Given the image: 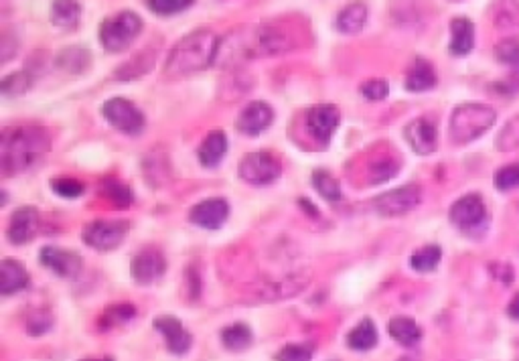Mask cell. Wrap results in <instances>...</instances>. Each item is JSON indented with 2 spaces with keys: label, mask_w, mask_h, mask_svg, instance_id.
I'll list each match as a JSON object with an SVG mask.
<instances>
[{
  "label": "cell",
  "mask_w": 519,
  "mask_h": 361,
  "mask_svg": "<svg viewBox=\"0 0 519 361\" xmlns=\"http://www.w3.org/2000/svg\"><path fill=\"white\" fill-rule=\"evenodd\" d=\"M294 37L280 25H248L233 29L221 39L217 61L223 65L242 63L256 57H276L294 49Z\"/></svg>",
  "instance_id": "6da1fadb"
},
{
  "label": "cell",
  "mask_w": 519,
  "mask_h": 361,
  "mask_svg": "<svg viewBox=\"0 0 519 361\" xmlns=\"http://www.w3.org/2000/svg\"><path fill=\"white\" fill-rule=\"evenodd\" d=\"M51 151V136L43 126H12L0 138V164L6 177L25 173Z\"/></svg>",
  "instance_id": "7a4b0ae2"
},
{
  "label": "cell",
  "mask_w": 519,
  "mask_h": 361,
  "mask_svg": "<svg viewBox=\"0 0 519 361\" xmlns=\"http://www.w3.org/2000/svg\"><path fill=\"white\" fill-rule=\"evenodd\" d=\"M221 39L211 29H197L185 35L166 57L164 73L168 77H181L199 73L217 61Z\"/></svg>",
  "instance_id": "3957f363"
},
{
  "label": "cell",
  "mask_w": 519,
  "mask_h": 361,
  "mask_svg": "<svg viewBox=\"0 0 519 361\" xmlns=\"http://www.w3.org/2000/svg\"><path fill=\"white\" fill-rule=\"evenodd\" d=\"M497 112L485 103H461L451 114L448 134L455 145H468L493 128Z\"/></svg>",
  "instance_id": "277c9868"
},
{
  "label": "cell",
  "mask_w": 519,
  "mask_h": 361,
  "mask_svg": "<svg viewBox=\"0 0 519 361\" xmlns=\"http://www.w3.org/2000/svg\"><path fill=\"white\" fill-rule=\"evenodd\" d=\"M142 33V18L132 10L107 16L100 25V43L107 53L126 51Z\"/></svg>",
  "instance_id": "5b68a950"
},
{
  "label": "cell",
  "mask_w": 519,
  "mask_h": 361,
  "mask_svg": "<svg viewBox=\"0 0 519 361\" xmlns=\"http://www.w3.org/2000/svg\"><path fill=\"white\" fill-rule=\"evenodd\" d=\"M451 223L467 236H479L487 227V207L479 193H468L457 199L448 211Z\"/></svg>",
  "instance_id": "8992f818"
},
{
  "label": "cell",
  "mask_w": 519,
  "mask_h": 361,
  "mask_svg": "<svg viewBox=\"0 0 519 361\" xmlns=\"http://www.w3.org/2000/svg\"><path fill=\"white\" fill-rule=\"evenodd\" d=\"M240 179L254 187H268L282 175V162L270 153H250L238 164Z\"/></svg>",
  "instance_id": "52a82bcc"
},
{
  "label": "cell",
  "mask_w": 519,
  "mask_h": 361,
  "mask_svg": "<svg viewBox=\"0 0 519 361\" xmlns=\"http://www.w3.org/2000/svg\"><path fill=\"white\" fill-rule=\"evenodd\" d=\"M102 116L107 120L110 126L120 130L122 134L128 136H138L142 134L147 126L144 114L126 98H110L102 105Z\"/></svg>",
  "instance_id": "ba28073f"
},
{
  "label": "cell",
  "mask_w": 519,
  "mask_h": 361,
  "mask_svg": "<svg viewBox=\"0 0 519 361\" xmlns=\"http://www.w3.org/2000/svg\"><path fill=\"white\" fill-rule=\"evenodd\" d=\"M128 221H120V219H112V221H105V219H96L92 223L86 225L84 229V242L98 250V252H110V250H116L122 242H124V236L128 232Z\"/></svg>",
  "instance_id": "9c48e42d"
},
{
  "label": "cell",
  "mask_w": 519,
  "mask_h": 361,
  "mask_svg": "<svg viewBox=\"0 0 519 361\" xmlns=\"http://www.w3.org/2000/svg\"><path fill=\"white\" fill-rule=\"evenodd\" d=\"M341 124V112L333 103H316L305 114V126L311 132L312 140L327 147Z\"/></svg>",
  "instance_id": "30bf717a"
},
{
  "label": "cell",
  "mask_w": 519,
  "mask_h": 361,
  "mask_svg": "<svg viewBox=\"0 0 519 361\" xmlns=\"http://www.w3.org/2000/svg\"><path fill=\"white\" fill-rule=\"evenodd\" d=\"M422 199V191L418 185H404L392 191H385L373 199V209L381 217H398L410 213Z\"/></svg>",
  "instance_id": "8fae6325"
},
{
  "label": "cell",
  "mask_w": 519,
  "mask_h": 361,
  "mask_svg": "<svg viewBox=\"0 0 519 361\" xmlns=\"http://www.w3.org/2000/svg\"><path fill=\"white\" fill-rule=\"evenodd\" d=\"M41 227V215L39 209L31 206L18 207L10 219H8V227H6V238L10 244L14 246H25L29 244Z\"/></svg>",
  "instance_id": "7c38bea8"
},
{
  "label": "cell",
  "mask_w": 519,
  "mask_h": 361,
  "mask_svg": "<svg viewBox=\"0 0 519 361\" xmlns=\"http://www.w3.org/2000/svg\"><path fill=\"white\" fill-rule=\"evenodd\" d=\"M229 201L223 197H211V199H203L199 201L195 207H191L189 211V219L191 223H195L201 229H219L225 225V221L229 219Z\"/></svg>",
  "instance_id": "4fadbf2b"
},
{
  "label": "cell",
  "mask_w": 519,
  "mask_h": 361,
  "mask_svg": "<svg viewBox=\"0 0 519 361\" xmlns=\"http://www.w3.org/2000/svg\"><path fill=\"white\" fill-rule=\"evenodd\" d=\"M130 272H132V278L138 284H142V286L153 284V282L160 280L164 276V272H166V258H164V254L158 248H144V250H140L132 258Z\"/></svg>",
  "instance_id": "5bb4252c"
},
{
  "label": "cell",
  "mask_w": 519,
  "mask_h": 361,
  "mask_svg": "<svg viewBox=\"0 0 519 361\" xmlns=\"http://www.w3.org/2000/svg\"><path fill=\"white\" fill-rule=\"evenodd\" d=\"M39 262L61 278H77L84 270V258L73 250H63L57 246H45L39 254Z\"/></svg>",
  "instance_id": "9a60e30c"
},
{
  "label": "cell",
  "mask_w": 519,
  "mask_h": 361,
  "mask_svg": "<svg viewBox=\"0 0 519 361\" xmlns=\"http://www.w3.org/2000/svg\"><path fill=\"white\" fill-rule=\"evenodd\" d=\"M404 136H406L410 149L414 151L416 155L428 156L438 149V128H436V124H434L430 118H426V116L414 118V120L404 128Z\"/></svg>",
  "instance_id": "2e32d148"
},
{
  "label": "cell",
  "mask_w": 519,
  "mask_h": 361,
  "mask_svg": "<svg viewBox=\"0 0 519 361\" xmlns=\"http://www.w3.org/2000/svg\"><path fill=\"white\" fill-rule=\"evenodd\" d=\"M155 329L164 337L166 341V349L175 356H185L191 345H193V337L191 333L185 329V325L173 316V314H160L155 319Z\"/></svg>",
  "instance_id": "e0dca14e"
},
{
  "label": "cell",
  "mask_w": 519,
  "mask_h": 361,
  "mask_svg": "<svg viewBox=\"0 0 519 361\" xmlns=\"http://www.w3.org/2000/svg\"><path fill=\"white\" fill-rule=\"evenodd\" d=\"M272 120H274L272 105L258 100V102H250L242 108V112L238 114V120H236V128H238V132H242L246 136H258L270 128Z\"/></svg>",
  "instance_id": "ac0fdd59"
},
{
  "label": "cell",
  "mask_w": 519,
  "mask_h": 361,
  "mask_svg": "<svg viewBox=\"0 0 519 361\" xmlns=\"http://www.w3.org/2000/svg\"><path fill=\"white\" fill-rule=\"evenodd\" d=\"M29 286V272L21 260L2 258L0 262V295L10 297Z\"/></svg>",
  "instance_id": "d6986e66"
},
{
  "label": "cell",
  "mask_w": 519,
  "mask_h": 361,
  "mask_svg": "<svg viewBox=\"0 0 519 361\" xmlns=\"http://www.w3.org/2000/svg\"><path fill=\"white\" fill-rule=\"evenodd\" d=\"M474 47V25L467 16H457L451 23V45L448 51L455 57H465Z\"/></svg>",
  "instance_id": "ffe728a7"
},
{
  "label": "cell",
  "mask_w": 519,
  "mask_h": 361,
  "mask_svg": "<svg viewBox=\"0 0 519 361\" xmlns=\"http://www.w3.org/2000/svg\"><path fill=\"white\" fill-rule=\"evenodd\" d=\"M227 149H229V140L225 136V132L221 130H211L207 136L203 138L201 147L197 149V158L203 166L207 169H215L223 156L227 155Z\"/></svg>",
  "instance_id": "44dd1931"
},
{
  "label": "cell",
  "mask_w": 519,
  "mask_h": 361,
  "mask_svg": "<svg viewBox=\"0 0 519 361\" xmlns=\"http://www.w3.org/2000/svg\"><path fill=\"white\" fill-rule=\"evenodd\" d=\"M55 63H57V67L61 71H67V73H73V75H81L92 65V53L88 51L86 47L71 45V47H65V49H61V51L57 53Z\"/></svg>",
  "instance_id": "7402d4cb"
},
{
  "label": "cell",
  "mask_w": 519,
  "mask_h": 361,
  "mask_svg": "<svg viewBox=\"0 0 519 361\" xmlns=\"http://www.w3.org/2000/svg\"><path fill=\"white\" fill-rule=\"evenodd\" d=\"M406 90L412 94H420V92H428L436 86V71L432 67L430 61H426L424 57H416L412 69L406 75Z\"/></svg>",
  "instance_id": "603a6c76"
},
{
  "label": "cell",
  "mask_w": 519,
  "mask_h": 361,
  "mask_svg": "<svg viewBox=\"0 0 519 361\" xmlns=\"http://www.w3.org/2000/svg\"><path fill=\"white\" fill-rule=\"evenodd\" d=\"M367 23V6L364 2H353L347 4L345 8L339 10L335 18V27L343 35H357Z\"/></svg>",
  "instance_id": "cb8c5ba5"
},
{
  "label": "cell",
  "mask_w": 519,
  "mask_h": 361,
  "mask_svg": "<svg viewBox=\"0 0 519 361\" xmlns=\"http://www.w3.org/2000/svg\"><path fill=\"white\" fill-rule=\"evenodd\" d=\"M388 333L394 341H398L402 347H414L422 339V329L418 327L414 319L410 316H394L388 323Z\"/></svg>",
  "instance_id": "d4e9b609"
},
{
  "label": "cell",
  "mask_w": 519,
  "mask_h": 361,
  "mask_svg": "<svg viewBox=\"0 0 519 361\" xmlns=\"http://www.w3.org/2000/svg\"><path fill=\"white\" fill-rule=\"evenodd\" d=\"M377 341H379L377 327L369 316H365L364 321L359 325H355L347 335V345L353 351H369L377 345Z\"/></svg>",
  "instance_id": "484cf974"
},
{
  "label": "cell",
  "mask_w": 519,
  "mask_h": 361,
  "mask_svg": "<svg viewBox=\"0 0 519 361\" xmlns=\"http://www.w3.org/2000/svg\"><path fill=\"white\" fill-rule=\"evenodd\" d=\"M252 341H254V333H252L250 325H246V323H233V325H229L221 331L223 347L233 351V353L246 351L252 345Z\"/></svg>",
  "instance_id": "4316f807"
},
{
  "label": "cell",
  "mask_w": 519,
  "mask_h": 361,
  "mask_svg": "<svg viewBox=\"0 0 519 361\" xmlns=\"http://www.w3.org/2000/svg\"><path fill=\"white\" fill-rule=\"evenodd\" d=\"M400 171V162L394 156H377L367 164V183L369 185H379V183H388L390 179H394Z\"/></svg>",
  "instance_id": "83f0119b"
},
{
  "label": "cell",
  "mask_w": 519,
  "mask_h": 361,
  "mask_svg": "<svg viewBox=\"0 0 519 361\" xmlns=\"http://www.w3.org/2000/svg\"><path fill=\"white\" fill-rule=\"evenodd\" d=\"M311 183L312 187H314V191H316L325 201H329V203H339V201L343 199L341 185L337 183V179H335L331 173H327V171H322V169H316V171L312 173Z\"/></svg>",
  "instance_id": "f1b7e54d"
},
{
  "label": "cell",
  "mask_w": 519,
  "mask_h": 361,
  "mask_svg": "<svg viewBox=\"0 0 519 361\" xmlns=\"http://www.w3.org/2000/svg\"><path fill=\"white\" fill-rule=\"evenodd\" d=\"M81 16V4L77 2H53L51 23L59 29H75Z\"/></svg>",
  "instance_id": "f546056e"
},
{
  "label": "cell",
  "mask_w": 519,
  "mask_h": 361,
  "mask_svg": "<svg viewBox=\"0 0 519 361\" xmlns=\"http://www.w3.org/2000/svg\"><path fill=\"white\" fill-rule=\"evenodd\" d=\"M440 260H442V248L436 246V244H428V246L416 250L414 254L410 256V268L416 272L426 274V272L436 270Z\"/></svg>",
  "instance_id": "4dcf8cb0"
},
{
  "label": "cell",
  "mask_w": 519,
  "mask_h": 361,
  "mask_svg": "<svg viewBox=\"0 0 519 361\" xmlns=\"http://www.w3.org/2000/svg\"><path fill=\"white\" fill-rule=\"evenodd\" d=\"M102 193H104L107 201H112L114 206L118 207H130L134 203V191L128 185H124V183H120L118 179H112V177L104 179Z\"/></svg>",
  "instance_id": "1f68e13d"
},
{
  "label": "cell",
  "mask_w": 519,
  "mask_h": 361,
  "mask_svg": "<svg viewBox=\"0 0 519 361\" xmlns=\"http://www.w3.org/2000/svg\"><path fill=\"white\" fill-rule=\"evenodd\" d=\"M31 84H33L31 73H27V71H14V73L6 75L0 82V94L6 96V98L21 96V94H25L31 88Z\"/></svg>",
  "instance_id": "d6a6232c"
},
{
  "label": "cell",
  "mask_w": 519,
  "mask_h": 361,
  "mask_svg": "<svg viewBox=\"0 0 519 361\" xmlns=\"http://www.w3.org/2000/svg\"><path fill=\"white\" fill-rule=\"evenodd\" d=\"M147 57H153V53H140L134 59H130L128 63H124L116 71V79H134V77H140L147 71H151L155 63H147Z\"/></svg>",
  "instance_id": "836d02e7"
},
{
  "label": "cell",
  "mask_w": 519,
  "mask_h": 361,
  "mask_svg": "<svg viewBox=\"0 0 519 361\" xmlns=\"http://www.w3.org/2000/svg\"><path fill=\"white\" fill-rule=\"evenodd\" d=\"M51 189L55 195L63 199H77L86 193V185L73 177H55L51 181Z\"/></svg>",
  "instance_id": "e575fe53"
},
{
  "label": "cell",
  "mask_w": 519,
  "mask_h": 361,
  "mask_svg": "<svg viewBox=\"0 0 519 361\" xmlns=\"http://www.w3.org/2000/svg\"><path fill=\"white\" fill-rule=\"evenodd\" d=\"M312 356H314V347L311 343H290V345H284L276 356L274 360L276 361H312Z\"/></svg>",
  "instance_id": "d590c367"
},
{
  "label": "cell",
  "mask_w": 519,
  "mask_h": 361,
  "mask_svg": "<svg viewBox=\"0 0 519 361\" xmlns=\"http://www.w3.org/2000/svg\"><path fill=\"white\" fill-rule=\"evenodd\" d=\"M193 6V0H149L147 8L160 16H170Z\"/></svg>",
  "instance_id": "8d00e7d4"
},
{
  "label": "cell",
  "mask_w": 519,
  "mask_h": 361,
  "mask_svg": "<svg viewBox=\"0 0 519 361\" xmlns=\"http://www.w3.org/2000/svg\"><path fill=\"white\" fill-rule=\"evenodd\" d=\"M495 187L499 191H509V189H518L519 187V162H511L501 166L495 173Z\"/></svg>",
  "instance_id": "74e56055"
},
{
  "label": "cell",
  "mask_w": 519,
  "mask_h": 361,
  "mask_svg": "<svg viewBox=\"0 0 519 361\" xmlns=\"http://www.w3.org/2000/svg\"><path fill=\"white\" fill-rule=\"evenodd\" d=\"M53 327V314L47 309H39L35 310L29 321H27V331L29 335H35V337H41L45 333H49V329Z\"/></svg>",
  "instance_id": "f35d334b"
},
{
  "label": "cell",
  "mask_w": 519,
  "mask_h": 361,
  "mask_svg": "<svg viewBox=\"0 0 519 361\" xmlns=\"http://www.w3.org/2000/svg\"><path fill=\"white\" fill-rule=\"evenodd\" d=\"M134 316H136V309L132 305H116V307H110L105 310L104 316H102V325L104 327H116V325L132 321Z\"/></svg>",
  "instance_id": "ab89813d"
},
{
  "label": "cell",
  "mask_w": 519,
  "mask_h": 361,
  "mask_svg": "<svg viewBox=\"0 0 519 361\" xmlns=\"http://www.w3.org/2000/svg\"><path fill=\"white\" fill-rule=\"evenodd\" d=\"M359 92H362V96H364L367 102H381V100L388 98L390 86H388V82L373 77V79H367V82L362 84Z\"/></svg>",
  "instance_id": "60d3db41"
},
{
  "label": "cell",
  "mask_w": 519,
  "mask_h": 361,
  "mask_svg": "<svg viewBox=\"0 0 519 361\" xmlns=\"http://www.w3.org/2000/svg\"><path fill=\"white\" fill-rule=\"evenodd\" d=\"M495 57L497 61L505 65H518L519 63V43L518 39H503L495 45Z\"/></svg>",
  "instance_id": "b9f144b4"
},
{
  "label": "cell",
  "mask_w": 519,
  "mask_h": 361,
  "mask_svg": "<svg viewBox=\"0 0 519 361\" xmlns=\"http://www.w3.org/2000/svg\"><path fill=\"white\" fill-rule=\"evenodd\" d=\"M166 160V156L164 155H151L144 158V162H142V169H144V179L153 185L155 183V175H158V183H164L166 179L162 177L164 173H160V169L162 171H168V166H162V162Z\"/></svg>",
  "instance_id": "7bdbcfd3"
},
{
  "label": "cell",
  "mask_w": 519,
  "mask_h": 361,
  "mask_svg": "<svg viewBox=\"0 0 519 361\" xmlns=\"http://www.w3.org/2000/svg\"><path fill=\"white\" fill-rule=\"evenodd\" d=\"M507 314H509L511 319L519 321V292L514 297V301L509 303V307H507Z\"/></svg>",
  "instance_id": "ee69618b"
},
{
  "label": "cell",
  "mask_w": 519,
  "mask_h": 361,
  "mask_svg": "<svg viewBox=\"0 0 519 361\" xmlns=\"http://www.w3.org/2000/svg\"><path fill=\"white\" fill-rule=\"evenodd\" d=\"M299 203H301V207H303V209H305V211H307V213H311L312 217H318V209H316V207L312 206V203H311V201H309V199H305V197H301V199H299Z\"/></svg>",
  "instance_id": "f6af8a7d"
},
{
  "label": "cell",
  "mask_w": 519,
  "mask_h": 361,
  "mask_svg": "<svg viewBox=\"0 0 519 361\" xmlns=\"http://www.w3.org/2000/svg\"><path fill=\"white\" fill-rule=\"evenodd\" d=\"M84 361H114L112 358H102V360H84Z\"/></svg>",
  "instance_id": "bcb514c9"
},
{
  "label": "cell",
  "mask_w": 519,
  "mask_h": 361,
  "mask_svg": "<svg viewBox=\"0 0 519 361\" xmlns=\"http://www.w3.org/2000/svg\"><path fill=\"white\" fill-rule=\"evenodd\" d=\"M518 140H519V132H518Z\"/></svg>",
  "instance_id": "7dc6e473"
}]
</instances>
